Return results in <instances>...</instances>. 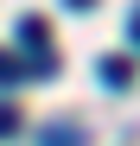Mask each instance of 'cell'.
Returning a JSON list of instances; mask_svg holds the SVG:
<instances>
[{
  "label": "cell",
  "mask_w": 140,
  "mask_h": 146,
  "mask_svg": "<svg viewBox=\"0 0 140 146\" xmlns=\"http://www.w3.org/2000/svg\"><path fill=\"white\" fill-rule=\"evenodd\" d=\"M38 146H89V140H83V127H77V121H51V127L38 133Z\"/></svg>",
  "instance_id": "obj_2"
},
{
  "label": "cell",
  "mask_w": 140,
  "mask_h": 146,
  "mask_svg": "<svg viewBox=\"0 0 140 146\" xmlns=\"http://www.w3.org/2000/svg\"><path fill=\"white\" fill-rule=\"evenodd\" d=\"M13 133H19V108H13V102H0V140H13Z\"/></svg>",
  "instance_id": "obj_4"
},
{
  "label": "cell",
  "mask_w": 140,
  "mask_h": 146,
  "mask_svg": "<svg viewBox=\"0 0 140 146\" xmlns=\"http://www.w3.org/2000/svg\"><path fill=\"white\" fill-rule=\"evenodd\" d=\"M19 76H32V64H19L13 51H0V83H19Z\"/></svg>",
  "instance_id": "obj_3"
},
{
  "label": "cell",
  "mask_w": 140,
  "mask_h": 146,
  "mask_svg": "<svg viewBox=\"0 0 140 146\" xmlns=\"http://www.w3.org/2000/svg\"><path fill=\"white\" fill-rule=\"evenodd\" d=\"M134 44H140V13H134Z\"/></svg>",
  "instance_id": "obj_5"
},
{
  "label": "cell",
  "mask_w": 140,
  "mask_h": 146,
  "mask_svg": "<svg viewBox=\"0 0 140 146\" xmlns=\"http://www.w3.org/2000/svg\"><path fill=\"white\" fill-rule=\"evenodd\" d=\"M96 83H108V89H127V83H134V64H127V57H102V64H96Z\"/></svg>",
  "instance_id": "obj_1"
},
{
  "label": "cell",
  "mask_w": 140,
  "mask_h": 146,
  "mask_svg": "<svg viewBox=\"0 0 140 146\" xmlns=\"http://www.w3.org/2000/svg\"><path fill=\"white\" fill-rule=\"evenodd\" d=\"M70 7H96V0H70Z\"/></svg>",
  "instance_id": "obj_6"
}]
</instances>
